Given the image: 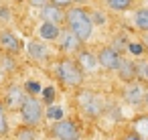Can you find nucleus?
Wrapping results in <instances>:
<instances>
[{"instance_id": "16", "label": "nucleus", "mask_w": 148, "mask_h": 140, "mask_svg": "<svg viewBox=\"0 0 148 140\" xmlns=\"http://www.w3.org/2000/svg\"><path fill=\"white\" fill-rule=\"evenodd\" d=\"M134 27L142 33H148V8H138L134 12Z\"/></svg>"}, {"instance_id": "19", "label": "nucleus", "mask_w": 148, "mask_h": 140, "mask_svg": "<svg viewBox=\"0 0 148 140\" xmlns=\"http://www.w3.org/2000/svg\"><path fill=\"white\" fill-rule=\"evenodd\" d=\"M16 140H37V136H35V128L25 124L23 128L16 130Z\"/></svg>"}, {"instance_id": "1", "label": "nucleus", "mask_w": 148, "mask_h": 140, "mask_svg": "<svg viewBox=\"0 0 148 140\" xmlns=\"http://www.w3.org/2000/svg\"><path fill=\"white\" fill-rule=\"evenodd\" d=\"M65 25H67V29H71L83 43L87 41V39H91V35H93V21H91V14L85 10V8H81V6H69L67 8V12H65Z\"/></svg>"}, {"instance_id": "22", "label": "nucleus", "mask_w": 148, "mask_h": 140, "mask_svg": "<svg viewBox=\"0 0 148 140\" xmlns=\"http://www.w3.org/2000/svg\"><path fill=\"white\" fill-rule=\"evenodd\" d=\"M128 45H130V41H128L126 37H116V41H114V45H112V47H114V49H118V51L122 53L124 49H128Z\"/></svg>"}, {"instance_id": "24", "label": "nucleus", "mask_w": 148, "mask_h": 140, "mask_svg": "<svg viewBox=\"0 0 148 140\" xmlns=\"http://www.w3.org/2000/svg\"><path fill=\"white\" fill-rule=\"evenodd\" d=\"M25 89H27V93H31V95H37V93L41 91V85H39L37 81H27Z\"/></svg>"}, {"instance_id": "3", "label": "nucleus", "mask_w": 148, "mask_h": 140, "mask_svg": "<svg viewBox=\"0 0 148 140\" xmlns=\"http://www.w3.org/2000/svg\"><path fill=\"white\" fill-rule=\"evenodd\" d=\"M21 118H23V124H27V126H37V124H41V120H43V104L35 97V95H27V100H25V104L21 106Z\"/></svg>"}, {"instance_id": "28", "label": "nucleus", "mask_w": 148, "mask_h": 140, "mask_svg": "<svg viewBox=\"0 0 148 140\" xmlns=\"http://www.w3.org/2000/svg\"><path fill=\"white\" fill-rule=\"evenodd\" d=\"M29 4L31 6H35V8H43V6H47V4H51V0H29Z\"/></svg>"}, {"instance_id": "29", "label": "nucleus", "mask_w": 148, "mask_h": 140, "mask_svg": "<svg viewBox=\"0 0 148 140\" xmlns=\"http://www.w3.org/2000/svg\"><path fill=\"white\" fill-rule=\"evenodd\" d=\"M120 140H144V138H142L138 132H126V134H124Z\"/></svg>"}, {"instance_id": "13", "label": "nucleus", "mask_w": 148, "mask_h": 140, "mask_svg": "<svg viewBox=\"0 0 148 140\" xmlns=\"http://www.w3.org/2000/svg\"><path fill=\"white\" fill-rule=\"evenodd\" d=\"M138 75H140L138 65H136L134 61H130V59H122V63H120V67H118V77H120L124 83H130V81H134Z\"/></svg>"}, {"instance_id": "9", "label": "nucleus", "mask_w": 148, "mask_h": 140, "mask_svg": "<svg viewBox=\"0 0 148 140\" xmlns=\"http://www.w3.org/2000/svg\"><path fill=\"white\" fill-rule=\"evenodd\" d=\"M81 45H83V41L71 29L61 31V35H59V47H61V51H65V53H79Z\"/></svg>"}, {"instance_id": "23", "label": "nucleus", "mask_w": 148, "mask_h": 140, "mask_svg": "<svg viewBox=\"0 0 148 140\" xmlns=\"http://www.w3.org/2000/svg\"><path fill=\"white\" fill-rule=\"evenodd\" d=\"M2 59H4V61H2V65H4V71H12V69L16 67V63H14V59H12V53L4 55Z\"/></svg>"}, {"instance_id": "18", "label": "nucleus", "mask_w": 148, "mask_h": 140, "mask_svg": "<svg viewBox=\"0 0 148 140\" xmlns=\"http://www.w3.org/2000/svg\"><path fill=\"white\" fill-rule=\"evenodd\" d=\"M45 116H47V120H51V122L63 120V108H61V106H55V104H49V108L45 110Z\"/></svg>"}, {"instance_id": "2", "label": "nucleus", "mask_w": 148, "mask_h": 140, "mask_svg": "<svg viewBox=\"0 0 148 140\" xmlns=\"http://www.w3.org/2000/svg\"><path fill=\"white\" fill-rule=\"evenodd\" d=\"M55 73H57V79L61 81V85L73 87V89H77V87L83 83V75H85V71H83V69L79 67V63L73 61V59H61V61L57 63Z\"/></svg>"}, {"instance_id": "8", "label": "nucleus", "mask_w": 148, "mask_h": 140, "mask_svg": "<svg viewBox=\"0 0 148 140\" xmlns=\"http://www.w3.org/2000/svg\"><path fill=\"white\" fill-rule=\"evenodd\" d=\"M27 89H23L21 85H8L6 87V93H4V106L8 110H21V106L25 104L27 100Z\"/></svg>"}, {"instance_id": "21", "label": "nucleus", "mask_w": 148, "mask_h": 140, "mask_svg": "<svg viewBox=\"0 0 148 140\" xmlns=\"http://www.w3.org/2000/svg\"><path fill=\"white\" fill-rule=\"evenodd\" d=\"M128 51H130L132 55H144L146 45H144V43H130V45H128Z\"/></svg>"}, {"instance_id": "17", "label": "nucleus", "mask_w": 148, "mask_h": 140, "mask_svg": "<svg viewBox=\"0 0 148 140\" xmlns=\"http://www.w3.org/2000/svg\"><path fill=\"white\" fill-rule=\"evenodd\" d=\"M106 6L114 12H126L132 8V0H106Z\"/></svg>"}, {"instance_id": "34", "label": "nucleus", "mask_w": 148, "mask_h": 140, "mask_svg": "<svg viewBox=\"0 0 148 140\" xmlns=\"http://www.w3.org/2000/svg\"><path fill=\"white\" fill-rule=\"evenodd\" d=\"M0 49H2V47H0Z\"/></svg>"}, {"instance_id": "12", "label": "nucleus", "mask_w": 148, "mask_h": 140, "mask_svg": "<svg viewBox=\"0 0 148 140\" xmlns=\"http://www.w3.org/2000/svg\"><path fill=\"white\" fill-rule=\"evenodd\" d=\"M41 19L45 21V23H55V25H63L65 23V12H63V8L61 6H55V4H47V6H43L41 8Z\"/></svg>"}, {"instance_id": "32", "label": "nucleus", "mask_w": 148, "mask_h": 140, "mask_svg": "<svg viewBox=\"0 0 148 140\" xmlns=\"http://www.w3.org/2000/svg\"><path fill=\"white\" fill-rule=\"evenodd\" d=\"M144 106H146V110H148V91H146V97H144Z\"/></svg>"}, {"instance_id": "4", "label": "nucleus", "mask_w": 148, "mask_h": 140, "mask_svg": "<svg viewBox=\"0 0 148 140\" xmlns=\"http://www.w3.org/2000/svg\"><path fill=\"white\" fill-rule=\"evenodd\" d=\"M51 136L55 140H81V130L73 120H57L51 126Z\"/></svg>"}, {"instance_id": "27", "label": "nucleus", "mask_w": 148, "mask_h": 140, "mask_svg": "<svg viewBox=\"0 0 148 140\" xmlns=\"http://www.w3.org/2000/svg\"><path fill=\"white\" fill-rule=\"evenodd\" d=\"M73 2H75V0H51V4H55V6H61V8H69Z\"/></svg>"}, {"instance_id": "33", "label": "nucleus", "mask_w": 148, "mask_h": 140, "mask_svg": "<svg viewBox=\"0 0 148 140\" xmlns=\"http://www.w3.org/2000/svg\"><path fill=\"white\" fill-rule=\"evenodd\" d=\"M75 2H85V0H75Z\"/></svg>"}, {"instance_id": "7", "label": "nucleus", "mask_w": 148, "mask_h": 140, "mask_svg": "<svg viewBox=\"0 0 148 140\" xmlns=\"http://www.w3.org/2000/svg\"><path fill=\"white\" fill-rule=\"evenodd\" d=\"M122 95H124V102L128 104V106H140V104H144V97H146V87L140 83V81H130V83H126L124 85V91H122Z\"/></svg>"}, {"instance_id": "30", "label": "nucleus", "mask_w": 148, "mask_h": 140, "mask_svg": "<svg viewBox=\"0 0 148 140\" xmlns=\"http://www.w3.org/2000/svg\"><path fill=\"white\" fill-rule=\"evenodd\" d=\"M138 69H140V75L148 81V61H144L142 65H138Z\"/></svg>"}, {"instance_id": "11", "label": "nucleus", "mask_w": 148, "mask_h": 140, "mask_svg": "<svg viewBox=\"0 0 148 140\" xmlns=\"http://www.w3.org/2000/svg\"><path fill=\"white\" fill-rule=\"evenodd\" d=\"M27 53H29V57H31L33 61H37V63H45V61L49 59V55H51L49 47H47L43 41H31V43L27 45Z\"/></svg>"}, {"instance_id": "31", "label": "nucleus", "mask_w": 148, "mask_h": 140, "mask_svg": "<svg viewBox=\"0 0 148 140\" xmlns=\"http://www.w3.org/2000/svg\"><path fill=\"white\" fill-rule=\"evenodd\" d=\"M0 19H4V21L8 19V8L6 6H0Z\"/></svg>"}, {"instance_id": "10", "label": "nucleus", "mask_w": 148, "mask_h": 140, "mask_svg": "<svg viewBox=\"0 0 148 140\" xmlns=\"http://www.w3.org/2000/svg\"><path fill=\"white\" fill-rule=\"evenodd\" d=\"M0 47H2L6 53H18L21 49H23V43H21V39L12 33V31H8V29H4V31H0Z\"/></svg>"}, {"instance_id": "14", "label": "nucleus", "mask_w": 148, "mask_h": 140, "mask_svg": "<svg viewBox=\"0 0 148 140\" xmlns=\"http://www.w3.org/2000/svg\"><path fill=\"white\" fill-rule=\"evenodd\" d=\"M77 63H79V67H81L85 73L95 71V67L99 65L97 55H93V53H91V51H87V49H81V51L77 53Z\"/></svg>"}, {"instance_id": "20", "label": "nucleus", "mask_w": 148, "mask_h": 140, "mask_svg": "<svg viewBox=\"0 0 148 140\" xmlns=\"http://www.w3.org/2000/svg\"><path fill=\"white\" fill-rule=\"evenodd\" d=\"M8 134V120H6V112H4V102L0 100V136Z\"/></svg>"}, {"instance_id": "25", "label": "nucleus", "mask_w": 148, "mask_h": 140, "mask_svg": "<svg viewBox=\"0 0 148 140\" xmlns=\"http://www.w3.org/2000/svg\"><path fill=\"white\" fill-rule=\"evenodd\" d=\"M91 21H93V25H99V27L106 25V16H103L99 10H93V12H91Z\"/></svg>"}, {"instance_id": "5", "label": "nucleus", "mask_w": 148, "mask_h": 140, "mask_svg": "<svg viewBox=\"0 0 148 140\" xmlns=\"http://www.w3.org/2000/svg\"><path fill=\"white\" fill-rule=\"evenodd\" d=\"M77 102H79L81 110H83L87 116H93V118L99 116L101 110H103V100H101L97 93H93V91H79Z\"/></svg>"}, {"instance_id": "6", "label": "nucleus", "mask_w": 148, "mask_h": 140, "mask_svg": "<svg viewBox=\"0 0 148 140\" xmlns=\"http://www.w3.org/2000/svg\"><path fill=\"white\" fill-rule=\"evenodd\" d=\"M122 53L114 47H101L99 53H97V61H99V67L106 69V71H118L120 63H122Z\"/></svg>"}, {"instance_id": "15", "label": "nucleus", "mask_w": 148, "mask_h": 140, "mask_svg": "<svg viewBox=\"0 0 148 140\" xmlns=\"http://www.w3.org/2000/svg\"><path fill=\"white\" fill-rule=\"evenodd\" d=\"M59 35H61V27L55 25V23H45L39 27V37L45 39V41H59Z\"/></svg>"}, {"instance_id": "26", "label": "nucleus", "mask_w": 148, "mask_h": 140, "mask_svg": "<svg viewBox=\"0 0 148 140\" xmlns=\"http://www.w3.org/2000/svg\"><path fill=\"white\" fill-rule=\"evenodd\" d=\"M43 97H45V104H53L55 89H53V87H45V89H43Z\"/></svg>"}]
</instances>
